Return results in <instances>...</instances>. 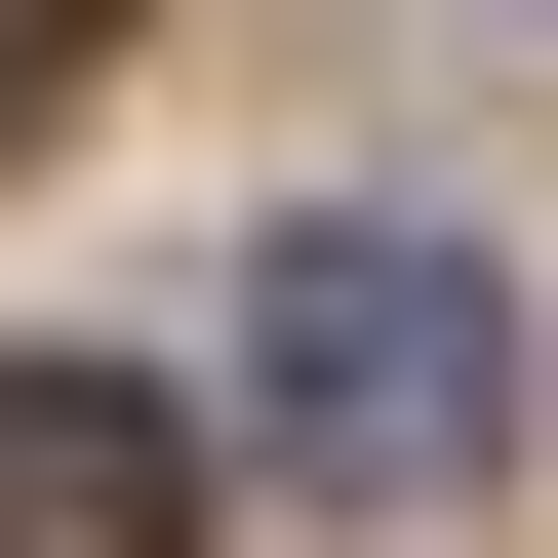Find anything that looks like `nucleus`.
<instances>
[{"instance_id":"f03ea898","label":"nucleus","mask_w":558,"mask_h":558,"mask_svg":"<svg viewBox=\"0 0 558 558\" xmlns=\"http://www.w3.org/2000/svg\"><path fill=\"white\" fill-rule=\"evenodd\" d=\"M0 558H199V439L120 360H0Z\"/></svg>"},{"instance_id":"7ed1b4c3","label":"nucleus","mask_w":558,"mask_h":558,"mask_svg":"<svg viewBox=\"0 0 558 558\" xmlns=\"http://www.w3.org/2000/svg\"><path fill=\"white\" fill-rule=\"evenodd\" d=\"M81 81H120V0H0V120H81Z\"/></svg>"},{"instance_id":"f257e3e1","label":"nucleus","mask_w":558,"mask_h":558,"mask_svg":"<svg viewBox=\"0 0 558 558\" xmlns=\"http://www.w3.org/2000/svg\"><path fill=\"white\" fill-rule=\"evenodd\" d=\"M240 439L319 478V519H478V478H519V279L399 240V199L240 240Z\"/></svg>"}]
</instances>
